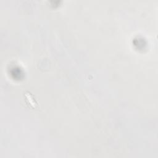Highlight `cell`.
I'll list each match as a JSON object with an SVG mask.
<instances>
[{"mask_svg":"<svg viewBox=\"0 0 158 158\" xmlns=\"http://www.w3.org/2000/svg\"><path fill=\"white\" fill-rule=\"evenodd\" d=\"M25 97V100H26V102L28 105H29V107H31V108H36V107L37 106V103L36 102L35 99L33 98V96H31L30 93L28 92H26L24 94Z\"/></svg>","mask_w":158,"mask_h":158,"instance_id":"1","label":"cell"}]
</instances>
